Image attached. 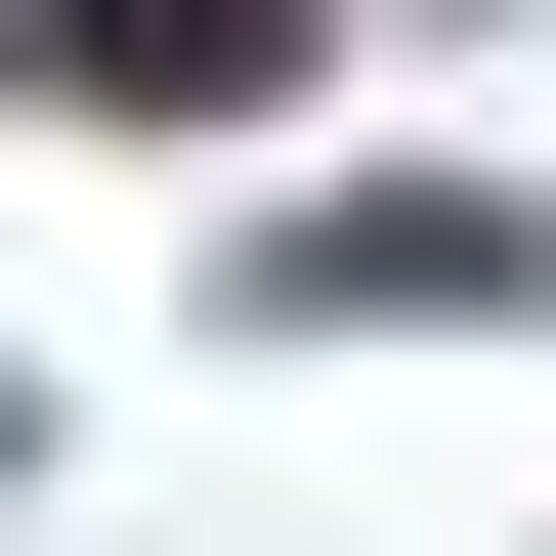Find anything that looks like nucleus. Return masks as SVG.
<instances>
[{"label": "nucleus", "mask_w": 556, "mask_h": 556, "mask_svg": "<svg viewBox=\"0 0 556 556\" xmlns=\"http://www.w3.org/2000/svg\"><path fill=\"white\" fill-rule=\"evenodd\" d=\"M43 43H86V86H172V129H214V86H257L300 0H43Z\"/></svg>", "instance_id": "1"}]
</instances>
